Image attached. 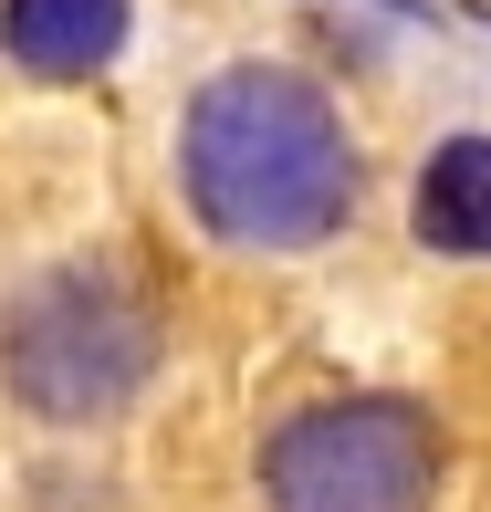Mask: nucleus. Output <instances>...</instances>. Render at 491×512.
I'll list each match as a JSON object with an SVG mask.
<instances>
[{
	"instance_id": "nucleus-5",
	"label": "nucleus",
	"mask_w": 491,
	"mask_h": 512,
	"mask_svg": "<svg viewBox=\"0 0 491 512\" xmlns=\"http://www.w3.org/2000/svg\"><path fill=\"white\" fill-rule=\"evenodd\" d=\"M418 241L450 262H491V136H450L418 168Z\"/></svg>"
},
{
	"instance_id": "nucleus-3",
	"label": "nucleus",
	"mask_w": 491,
	"mask_h": 512,
	"mask_svg": "<svg viewBox=\"0 0 491 512\" xmlns=\"http://www.w3.org/2000/svg\"><path fill=\"white\" fill-rule=\"evenodd\" d=\"M429 481H439V439L408 398L303 408L262 450L272 512H429Z\"/></svg>"
},
{
	"instance_id": "nucleus-4",
	"label": "nucleus",
	"mask_w": 491,
	"mask_h": 512,
	"mask_svg": "<svg viewBox=\"0 0 491 512\" xmlns=\"http://www.w3.org/2000/svg\"><path fill=\"white\" fill-rule=\"evenodd\" d=\"M126 42V0H0V53L21 74H95Z\"/></svg>"
},
{
	"instance_id": "nucleus-1",
	"label": "nucleus",
	"mask_w": 491,
	"mask_h": 512,
	"mask_svg": "<svg viewBox=\"0 0 491 512\" xmlns=\"http://www.w3.org/2000/svg\"><path fill=\"white\" fill-rule=\"evenodd\" d=\"M178 178L209 241L230 251H314L356 209V136L345 115L283 63H230L199 84L189 136H178Z\"/></svg>"
},
{
	"instance_id": "nucleus-2",
	"label": "nucleus",
	"mask_w": 491,
	"mask_h": 512,
	"mask_svg": "<svg viewBox=\"0 0 491 512\" xmlns=\"http://www.w3.org/2000/svg\"><path fill=\"white\" fill-rule=\"evenodd\" d=\"M157 366V314L115 283L105 262H74L53 283H32L0 324V377L32 418L53 429H84V418H115L147 387Z\"/></svg>"
}]
</instances>
